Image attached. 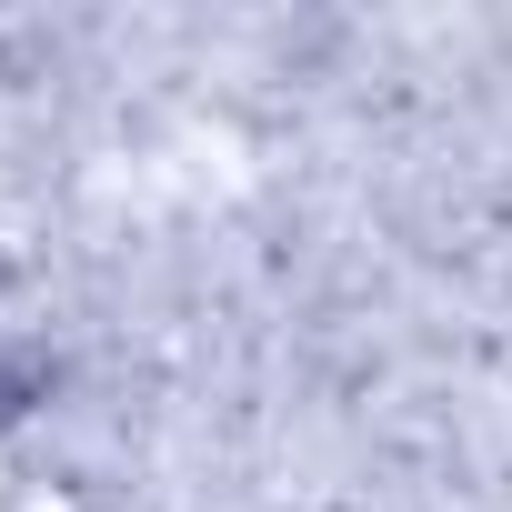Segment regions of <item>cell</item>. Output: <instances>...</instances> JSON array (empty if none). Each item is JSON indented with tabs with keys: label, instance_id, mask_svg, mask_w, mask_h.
Listing matches in <instances>:
<instances>
[{
	"label": "cell",
	"instance_id": "cell-1",
	"mask_svg": "<svg viewBox=\"0 0 512 512\" xmlns=\"http://www.w3.org/2000/svg\"><path fill=\"white\" fill-rule=\"evenodd\" d=\"M41 392H51V362H41V352H0V422L31 412Z\"/></svg>",
	"mask_w": 512,
	"mask_h": 512
}]
</instances>
